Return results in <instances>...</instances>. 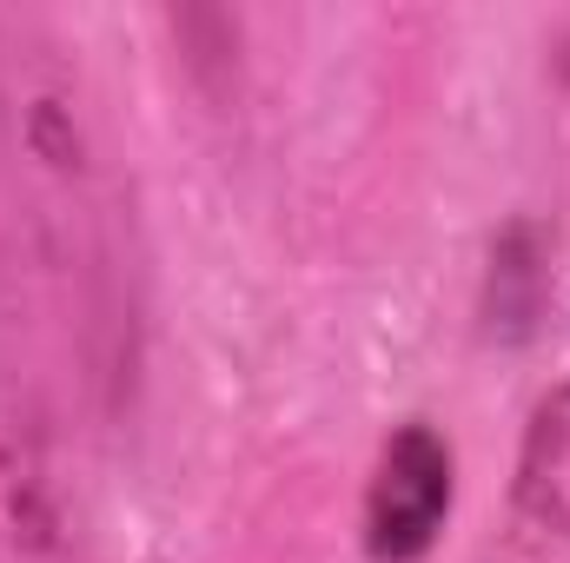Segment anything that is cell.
I'll return each mask as SVG.
<instances>
[{
	"label": "cell",
	"mask_w": 570,
	"mask_h": 563,
	"mask_svg": "<svg viewBox=\"0 0 570 563\" xmlns=\"http://www.w3.org/2000/svg\"><path fill=\"white\" fill-rule=\"evenodd\" d=\"M444 504H451V457H444V444L425 424H405L385 444L372 497H365V544H372V557H392V563L419 557L431 544V531L444 524Z\"/></svg>",
	"instance_id": "6da1fadb"
}]
</instances>
